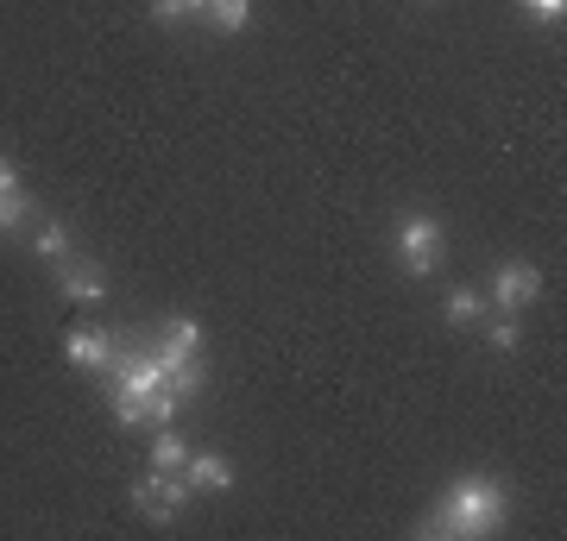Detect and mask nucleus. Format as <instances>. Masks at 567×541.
<instances>
[{
	"label": "nucleus",
	"mask_w": 567,
	"mask_h": 541,
	"mask_svg": "<svg viewBox=\"0 0 567 541\" xmlns=\"http://www.w3.org/2000/svg\"><path fill=\"white\" fill-rule=\"evenodd\" d=\"M114 346H121V334H95V327H76V334L63 341V360L76 365V372H107V365H114Z\"/></svg>",
	"instance_id": "5"
},
{
	"label": "nucleus",
	"mask_w": 567,
	"mask_h": 541,
	"mask_svg": "<svg viewBox=\"0 0 567 541\" xmlns=\"http://www.w3.org/2000/svg\"><path fill=\"white\" fill-rule=\"evenodd\" d=\"M505 517H511V491L486 472H473V479H454L442 491L435 517H429V535H492Z\"/></svg>",
	"instance_id": "1"
},
{
	"label": "nucleus",
	"mask_w": 567,
	"mask_h": 541,
	"mask_svg": "<svg viewBox=\"0 0 567 541\" xmlns=\"http://www.w3.org/2000/svg\"><path fill=\"white\" fill-rule=\"evenodd\" d=\"M32 252H39V259H51V264H63L70 259V227H39V240H32Z\"/></svg>",
	"instance_id": "12"
},
{
	"label": "nucleus",
	"mask_w": 567,
	"mask_h": 541,
	"mask_svg": "<svg viewBox=\"0 0 567 541\" xmlns=\"http://www.w3.org/2000/svg\"><path fill=\"white\" fill-rule=\"evenodd\" d=\"M164 384H171L177 397H196V391L208 384V365H203V360H177V365H164Z\"/></svg>",
	"instance_id": "9"
},
{
	"label": "nucleus",
	"mask_w": 567,
	"mask_h": 541,
	"mask_svg": "<svg viewBox=\"0 0 567 541\" xmlns=\"http://www.w3.org/2000/svg\"><path fill=\"white\" fill-rule=\"evenodd\" d=\"M114 422H121V428H152V422H145V397H140V391H121V384H114Z\"/></svg>",
	"instance_id": "13"
},
{
	"label": "nucleus",
	"mask_w": 567,
	"mask_h": 541,
	"mask_svg": "<svg viewBox=\"0 0 567 541\" xmlns=\"http://www.w3.org/2000/svg\"><path fill=\"white\" fill-rule=\"evenodd\" d=\"M196 7H203V0H196Z\"/></svg>",
	"instance_id": "20"
},
{
	"label": "nucleus",
	"mask_w": 567,
	"mask_h": 541,
	"mask_svg": "<svg viewBox=\"0 0 567 541\" xmlns=\"http://www.w3.org/2000/svg\"><path fill=\"white\" fill-rule=\"evenodd\" d=\"M486 315V296H480V290H454V296H447V321H454V327H466V321H480Z\"/></svg>",
	"instance_id": "14"
},
{
	"label": "nucleus",
	"mask_w": 567,
	"mask_h": 541,
	"mask_svg": "<svg viewBox=\"0 0 567 541\" xmlns=\"http://www.w3.org/2000/svg\"><path fill=\"white\" fill-rule=\"evenodd\" d=\"M486 341H492V353H517V341H524V334H517V321H492V334H486Z\"/></svg>",
	"instance_id": "17"
},
{
	"label": "nucleus",
	"mask_w": 567,
	"mask_h": 541,
	"mask_svg": "<svg viewBox=\"0 0 567 541\" xmlns=\"http://www.w3.org/2000/svg\"><path fill=\"white\" fill-rule=\"evenodd\" d=\"M7 189H20V170H13V158H7V152H0V196H7Z\"/></svg>",
	"instance_id": "19"
},
{
	"label": "nucleus",
	"mask_w": 567,
	"mask_h": 541,
	"mask_svg": "<svg viewBox=\"0 0 567 541\" xmlns=\"http://www.w3.org/2000/svg\"><path fill=\"white\" fill-rule=\"evenodd\" d=\"M189 13H203L196 0H152V20L158 25H177V20H189Z\"/></svg>",
	"instance_id": "16"
},
{
	"label": "nucleus",
	"mask_w": 567,
	"mask_h": 541,
	"mask_svg": "<svg viewBox=\"0 0 567 541\" xmlns=\"http://www.w3.org/2000/svg\"><path fill=\"white\" fill-rule=\"evenodd\" d=\"M543 296V271L536 264H498L492 271V302H505V315L511 309H524V302Z\"/></svg>",
	"instance_id": "4"
},
{
	"label": "nucleus",
	"mask_w": 567,
	"mask_h": 541,
	"mask_svg": "<svg viewBox=\"0 0 567 541\" xmlns=\"http://www.w3.org/2000/svg\"><path fill=\"white\" fill-rule=\"evenodd\" d=\"M152 466H158V472H183V466H189V447H183V435L171 422L152 435Z\"/></svg>",
	"instance_id": "8"
},
{
	"label": "nucleus",
	"mask_w": 567,
	"mask_h": 541,
	"mask_svg": "<svg viewBox=\"0 0 567 541\" xmlns=\"http://www.w3.org/2000/svg\"><path fill=\"white\" fill-rule=\"evenodd\" d=\"M183 479H189V491H227V485H234V466H227L221 454H189Z\"/></svg>",
	"instance_id": "7"
},
{
	"label": "nucleus",
	"mask_w": 567,
	"mask_h": 541,
	"mask_svg": "<svg viewBox=\"0 0 567 541\" xmlns=\"http://www.w3.org/2000/svg\"><path fill=\"white\" fill-rule=\"evenodd\" d=\"M398 259H404L410 278H429L442 264V221L435 215H404L398 221Z\"/></svg>",
	"instance_id": "3"
},
{
	"label": "nucleus",
	"mask_w": 567,
	"mask_h": 541,
	"mask_svg": "<svg viewBox=\"0 0 567 541\" xmlns=\"http://www.w3.org/2000/svg\"><path fill=\"white\" fill-rule=\"evenodd\" d=\"M25 215H32V196H25V189H7V196H0V227H20Z\"/></svg>",
	"instance_id": "15"
},
{
	"label": "nucleus",
	"mask_w": 567,
	"mask_h": 541,
	"mask_svg": "<svg viewBox=\"0 0 567 541\" xmlns=\"http://www.w3.org/2000/svg\"><path fill=\"white\" fill-rule=\"evenodd\" d=\"M183 503H189V479H183V472H158V466H152V472L133 485V510H140L145 522H177Z\"/></svg>",
	"instance_id": "2"
},
{
	"label": "nucleus",
	"mask_w": 567,
	"mask_h": 541,
	"mask_svg": "<svg viewBox=\"0 0 567 541\" xmlns=\"http://www.w3.org/2000/svg\"><path fill=\"white\" fill-rule=\"evenodd\" d=\"M152 353H158V365H177V360H196V353H203V321H164V334H158V346H152Z\"/></svg>",
	"instance_id": "6"
},
{
	"label": "nucleus",
	"mask_w": 567,
	"mask_h": 541,
	"mask_svg": "<svg viewBox=\"0 0 567 541\" xmlns=\"http://www.w3.org/2000/svg\"><path fill=\"white\" fill-rule=\"evenodd\" d=\"M203 13L221 25V32H240V25L252 20V0H203Z\"/></svg>",
	"instance_id": "11"
},
{
	"label": "nucleus",
	"mask_w": 567,
	"mask_h": 541,
	"mask_svg": "<svg viewBox=\"0 0 567 541\" xmlns=\"http://www.w3.org/2000/svg\"><path fill=\"white\" fill-rule=\"evenodd\" d=\"M529 13H536V20H561L567 13V0H524Z\"/></svg>",
	"instance_id": "18"
},
{
	"label": "nucleus",
	"mask_w": 567,
	"mask_h": 541,
	"mask_svg": "<svg viewBox=\"0 0 567 541\" xmlns=\"http://www.w3.org/2000/svg\"><path fill=\"white\" fill-rule=\"evenodd\" d=\"M63 296H70V302H102L107 296V278H102V271H63Z\"/></svg>",
	"instance_id": "10"
}]
</instances>
